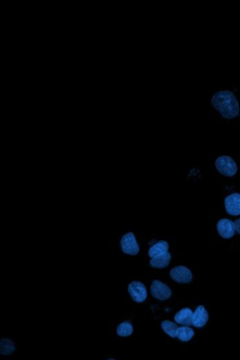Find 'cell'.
I'll return each instance as SVG.
<instances>
[{"instance_id":"cell-1","label":"cell","mask_w":240,"mask_h":360,"mask_svg":"<svg viewBox=\"0 0 240 360\" xmlns=\"http://www.w3.org/2000/svg\"><path fill=\"white\" fill-rule=\"evenodd\" d=\"M212 105L225 119H232L239 115V103L236 96L230 91H219L214 94Z\"/></svg>"},{"instance_id":"cell-2","label":"cell","mask_w":240,"mask_h":360,"mask_svg":"<svg viewBox=\"0 0 240 360\" xmlns=\"http://www.w3.org/2000/svg\"><path fill=\"white\" fill-rule=\"evenodd\" d=\"M216 169L222 176L226 177H233L236 174L238 171V166L236 163L228 156L219 157L215 161Z\"/></svg>"},{"instance_id":"cell-3","label":"cell","mask_w":240,"mask_h":360,"mask_svg":"<svg viewBox=\"0 0 240 360\" xmlns=\"http://www.w3.org/2000/svg\"><path fill=\"white\" fill-rule=\"evenodd\" d=\"M150 291L152 295L160 301H166L172 296L171 288L161 281H153L150 286Z\"/></svg>"},{"instance_id":"cell-4","label":"cell","mask_w":240,"mask_h":360,"mask_svg":"<svg viewBox=\"0 0 240 360\" xmlns=\"http://www.w3.org/2000/svg\"><path fill=\"white\" fill-rule=\"evenodd\" d=\"M121 248L126 254L136 256L139 252V245L137 243L136 237L133 232L130 231L121 238Z\"/></svg>"},{"instance_id":"cell-5","label":"cell","mask_w":240,"mask_h":360,"mask_svg":"<svg viewBox=\"0 0 240 360\" xmlns=\"http://www.w3.org/2000/svg\"><path fill=\"white\" fill-rule=\"evenodd\" d=\"M170 275L173 281L179 284H188L193 279L191 271L183 265L173 267L170 272Z\"/></svg>"},{"instance_id":"cell-6","label":"cell","mask_w":240,"mask_h":360,"mask_svg":"<svg viewBox=\"0 0 240 360\" xmlns=\"http://www.w3.org/2000/svg\"><path fill=\"white\" fill-rule=\"evenodd\" d=\"M128 292L132 299L137 303L144 302L147 297L146 288L140 281H133L128 286Z\"/></svg>"},{"instance_id":"cell-7","label":"cell","mask_w":240,"mask_h":360,"mask_svg":"<svg viewBox=\"0 0 240 360\" xmlns=\"http://www.w3.org/2000/svg\"><path fill=\"white\" fill-rule=\"evenodd\" d=\"M217 229L219 236L225 239L233 237L236 232V226L232 220L227 218H223L219 221L217 224Z\"/></svg>"},{"instance_id":"cell-8","label":"cell","mask_w":240,"mask_h":360,"mask_svg":"<svg viewBox=\"0 0 240 360\" xmlns=\"http://www.w3.org/2000/svg\"><path fill=\"white\" fill-rule=\"evenodd\" d=\"M226 212L231 216L240 215V194L235 193L228 195L224 200Z\"/></svg>"},{"instance_id":"cell-9","label":"cell","mask_w":240,"mask_h":360,"mask_svg":"<svg viewBox=\"0 0 240 360\" xmlns=\"http://www.w3.org/2000/svg\"><path fill=\"white\" fill-rule=\"evenodd\" d=\"M208 311L206 310L205 306L200 305L193 313L192 324L196 328H202L208 322Z\"/></svg>"},{"instance_id":"cell-10","label":"cell","mask_w":240,"mask_h":360,"mask_svg":"<svg viewBox=\"0 0 240 360\" xmlns=\"http://www.w3.org/2000/svg\"><path fill=\"white\" fill-rule=\"evenodd\" d=\"M193 313L189 308H183L179 310L174 316V320L176 323L185 325H191Z\"/></svg>"},{"instance_id":"cell-11","label":"cell","mask_w":240,"mask_h":360,"mask_svg":"<svg viewBox=\"0 0 240 360\" xmlns=\"http://www.w3.org/2000/svg\"><path fill=\"white\" fill-rule=\"evenodd\" d=\"M171 260V254L169 252H166L161 256L154 257L150 260L151 266L154 268L163 269L169 266Z\"/></svg>"},{"instance_id":"cell-12","label":"cell","mask_w":240,"mask_h":360,"mask_svg":"<svg viewBox=\"0 0 240 360\" xmlns=\"http://www.w3.org/2000/svg\"><path fill=\"white\" fill-rule=\"evenodd\" d=\"M169 250V243L165 241H160L154 245L153 246L151 247L150 250H149L148 254L151 258H154V257L164 254V253L168 252Z\"/></svg>"},{"instance_id":"cell-13","label":"cell","mask_w":240,"mask_h":360,"mask_svg":"<svg viewBox=\"0 0 240 360\" xmlns=\"http://www.w3.org/2000/svg\"><path fill=\"white\" fill-rule=\"evenodd\" d=\"M133 324L130 321H125L118 325L116 329V333L121 337H128L133 333Z\"/></svg>"},{"instance_id":"cell-14","label":"cell","mask_w":240,"mask_h":360,"mask_svg":"<svg viewBox=\"0 0 240 360\" xmlns=\"http://www.w3.org/2000/svg\"><path fill=\"white\" fill-rule=\"evenodd\" d=\"M162 328L167 335L172 338L177 337L178 325L171 321L164 320L162 322Z\"/></svg>"},{"instance_id":"cell-15","label":"cell","mask_w":240,"mask_h":360,"mask_svg":"<svg viewBox=\"0 0 240 360\" xmlns=\"http://www.w3.org/2000/svg\"><path fill=\"white\" fill-rule=\"evenodd\" d=\"M195 331L188 326L180 327L178 328L177 337L181 342H189L193 338Z\"/></svg>"},{"instance_id":"cell-16","label":"cell","mask_w":240,"mask_h":360,"mask_svg":"<svg viewBox=\"0 0 240 360\" xmlns=\"http://www.w3.org/2000/svg\"><path fill=\"white\" fill-rule=\"evenodd\" d=\"M0 346H1L0 351H1V354H2L3 356H10V355L14 353L15 350V344L11 339L7 338L1 339Z\"/></svg>"},{"instance_id":"cell-17","label":"cell","mask_w":240,"mask_h":360,"mask_svg":"<svg viewBox=\"0 0 240 360\" xmlns=\"http://www.w3.org/2000/svg\"><path fill=\"white\" fill-rule=\"evenodd\" d=\"M235 226H236V230L238 231V234L240 235V218L235 221Z\"/></svg>"}]
</instances>
